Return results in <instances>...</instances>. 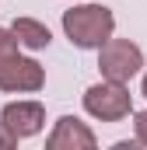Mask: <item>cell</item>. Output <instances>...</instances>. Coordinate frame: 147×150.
<instances>
[{
  "instance_id": "8",
  "label": "cell",
  "mask_w": 147,
  "mask_h": 150,
  "mask_svg": "<svg viewBox=\"0 0 147 150\" xmlns=\"http://www.w3.org/2000/svg\"><path fill=\"white\" fill-rule=\"evenodd\" d=\"M18 49H21V45H18L14 32H11V28H0V70H4V67L18 56Z\"/></svg>"
},
{
  "instance_id": "6",
  "label": "cell",
  "mask_w": 147,
  "mask_h": 150,
  "mask_svg": "<svg viewBox=\"0 0 147 150\" xmlns=\"http://www.w3.org/2000/svg\"><path fill=\"white\" fill-rule=\"evenodd\" d=\"M0 119L14 129L18 140H28V136L42 133V126H46V108H42L39 101H7V105L0 108Z\"/></svg>"
},
{
  "instance_id": "1",
  "label": "cell",
  "mask_w": 147,
  "mask_h": 150,
  "mask_svg": "<svg viewBox=\"0 0 147 150\" xmlns=\"http://www.w3.org/2000/svg\"><path fill=\"white\" fill-rule=\"evenodd\" d=\"M116 32V14L105 4H77L63 11V35L77 49H98Z\"/></svg>"
},
{
  "instance_id": "9",
  "label": "cell",
  "mask_w": 147,
  "mask_h": 150,
  "mask_svg": "<svg viewBox=\"0 0 147 150\" xmlns=\"http://www.w3.org/2000/svg\"><path fill=\"white\" fill-rule=\"evenodd\" d=\"M133 136H137V143L147 147V108L144 112H133Z\"/></svg>"
},
{
  "instance_id": "2",
  "label": "cell",
  "mask_w": 147,
  "mask_h": 150,
  "mask_svg": "<svg viewBox=\"0 0 147 150\" xmlns=\"http://www.w3.org/2000/svg\"><path fill=\"white\" fill-rule=\"evenodd\" d=\"M84 112L98 122H119L133 112V94L126 84L102 77V84H91L84 91Z\"/></svg>"
},
{
  "instance_id": "5",
  "label": "cell",
  "mask_w": 147,
  "mask_h": 150,
  "mask_svg": "<svg viewBox=\"0 0 147 150\" xmlns=\"http://www.w3.org/2000/svg\"><path fill=\"white\" fill-rule=\"evenodd\" d=\"M46 147L49 150H95L98 147V136L77 115H63V119H56L53 133L46 136Z\"/></svg>"
},
{
  "instance_id": "10",
  "label": "cell",
  "mask_w": 147,
  "mask_h": 150,
  "mask_svg": "<svg viewBox=\"0 0 147 150\" xmlns=\"http://www.w3.org/2000/svg\"><path fill=\"white\" fill-rule=\"evenodd\" d=\"M11 147H18V136H14V129L0 119V150H11Z\"/></svg>"
},
{
  "instance_id": "11",
  "label": "cell",
  "mask_w": 147,
  "mask_h": 150,
  "mask_svg": "<svg viewBox=\"0 0 147 150\" xmlns=\"http://www.w3.org/2000/svg\"><path fill=\"white\" fill-rule=\"evenodd\" d=\"M140 91H144V98H147V70H144V87H140Z\"/></svg>"
},
{
  "instance_id": "4",
  "label": "cell",
  "mask_w": 147,
  "mask_h": 150,
  "mask_svg": "<svg viewBox=\"0 0 147 150\" xmlns=\"http://www.w3.org/2000/svg\"><path fill=\"white\" fill-rule=\"evenodd\" d=\"M46 84V70H42V63L35 59H25L21 52L0 70V91H7V94H32Z\"/></svg>"
},
{
  "instance_id": "7",
  "label": "cell",
  "mask_w": 147,
  "mask_h": 150,
  "mask_svg": "<svg viewBox=\"0 0 147 150\" xmlns=\"http://www.w3.org/2000/svg\"><path fill=\"white\" fill-rule=\"evenodd\" d=\"M11 32L18 38V45H25V49H46V45L53 42L49 28H46L42 21H35V18H18V21L11 25Z\"/></svg>"
},
{
  "instance_id": "3",
  "label": "cell",
  "mask_w": 147,
  "mask_h": 150,
  "mask_svg": "<svg viewBox=\"0 0 147 150\" xmlns=\"http://www.w3.org/2000/svg\"><path fill=\"white\" fill-rule=\"evenodd\" d=\"M98 70H102L105 80L130 84L133 77L144 70V52L130 38H105L98 45Z\"/></svg>"
}]
</instances>
